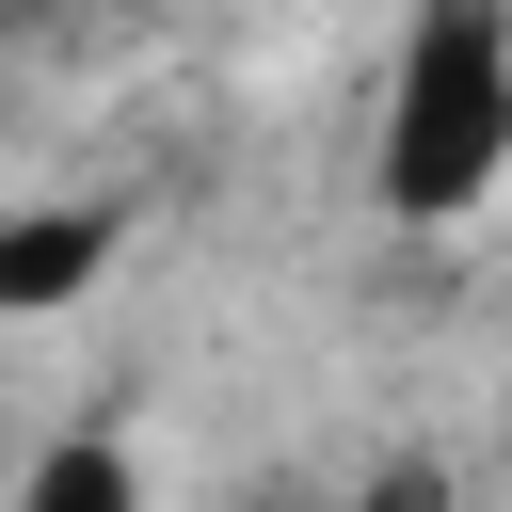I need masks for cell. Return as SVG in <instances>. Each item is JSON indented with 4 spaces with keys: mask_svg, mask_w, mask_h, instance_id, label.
I'll use <instances>...</instances> for the list:
<instances>
[{
    "mask_svg": "<svg viewBox=\"0 0 512 512\" xmlns=\"http://www.w3.org/2000/svg\"><path fill=\"white\" fill-rule=\"evenodd\" d=\"M368 192L384 224H464L512 192V0H400Z\"/></svg>",
    "mask_w": 512,
    "mask_h": 512,
    "instance_id": "obj_1",
    "label": "cell"
},
{
    "mask_svg": "<svg viewBox=\"0 0 512 512\" xmlns=\"http://www.w3.org/2000/svg\"><path fill=\"white\" fill-rule=\"evenodd\" d=\"M16 496H32V512H96V496H128V448H112V432H80V448H48Z\"/></svg>",
    "mask_w": 512,
    "mask_h": 512,
    "instance_id": "obj_3",
    "label": "cell"
},
{
    "mask_svg": "<svg viewBox=\"0 0 512 512\" xmlns=\"http://www.w3.org/2000/svg\"><path fill=\"white\" fill-rule=\"evenodd\" d=\"M48 16H64V0H0V48H16V32H48Z\"/></svg>",
    "mask_w": 512,
    "mask_h": 512,
    "instance_id": "obj_4",
    "label": "cell"
},
{
    "mask_svg": "<svg viewBox=\"0 0 512 512\" xmlns=\"http://www.w3.org/2000/svg\"><path fill=\"white\" fill-rule=\"evenodd\" d=\"M112 256H128V208H112V192H64V208H0V320H48V304H80Z\"/></svg>",
    "mask_w": 512,
    "mask_h": 512,
    "instance_id": "obj_2",
    "label": "cell"
}]
</instances>
